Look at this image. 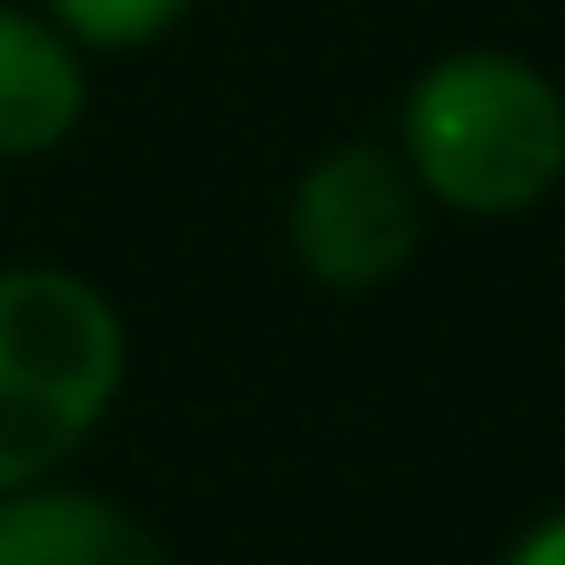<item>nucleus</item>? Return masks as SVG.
Returning a JSON list of instances; mask_svg holds the SVG:
<instances>
[{"label": "nucleus", "mask_w": 565, "mask_h": 565, "mask_svg": "<svg viewBox=\"0 0 565 565\" xmlns=\"http://www.w3.org/2000/svg\"><path fill=\"white\" fill-rule=\"evenodd\" d=\"M403 156L449 210L519 217L565 179V102L519 55H449L403 102Z\"/></svg>", "instance_id": "f257e3e1"}, {"label": "nucleus", "mask_w": 565, "mask_h": 565, "mask_svg": "<svg viewBox=\"0 0 565 565\" xmlns=\"http://www.w3.org/2000/svg\"><path fill=\"white\" fill-rule=\"evenodd\" d=\"M125 380V326L71 271H0V495L55 472Z\"/></svg>", "instance_id": "f03ea898"}, {"label": "nucleus", "mask_w": 565, "mask_h": 565, "mask_svg": "<svg viewBox=\"0 0 565 565\" xmlns=\"http://www.w3.org/2000/svg\"><path fill=\"white\" fill-rule=\"evenodd\" d=\"M418 248V194L387 148H333L295 186V256L318 287H387Z\"/></svg>", "instance_id": "7ed1b4c3"}, {"label": "nucleus", "mask_w": 565, "mask_h": 565, "mask_svg": "<svg viewBox=\"0 0 565 565\" xmlns=\"http://www.w3.org/2000/svg\"><path fill=\"white\" fill-rule=\"evenodd\" d=\"M0 565H171V557L109 495L17 488L0 503Z\"/></svg>", "instance_id": "20e7f679"}, {"label": "nucleus", "mask_w": 565, "mask_h": 565, "mask_svg": "<svg viewBox=\"0 0 565 565\" xmlns=\"http://www.w3.org/2000/svg\"><path fill=\"white\" fill-rule=\"evenodd\" d=\"M86 117V71L71 32L0 9V156H47Z\"/></svg>", "instance_id": "39448f33"}, {"label": "nucleus", "mask_w": 565, "mask_h": 565, "mask_svg": "<svg viewBox=\"0 0 565 565\" xmlns=\"http://www.w3.org/2000/svg\"><path fill=\"white\" fill-rule=\"evenodd\" d=\"M47 9L86 47H148L186 17V0H47Z\"/></svg>", "instance_id": "423d86ee"}, {"label": "nucleus", "mask_w": 565, "mask_h": 565, "mask_svg": "<svg viewBox=\"0 0 565 565\" xmlns=\"http://www.w3.org/2000/svg\"><path fill=\"white\" fill-rule=\"evenodd\" d=\"M503 565H565V511H550V519H542V526H534Z\"/></svg>", "instance_id": "0eeeda50"}]
</instances>
